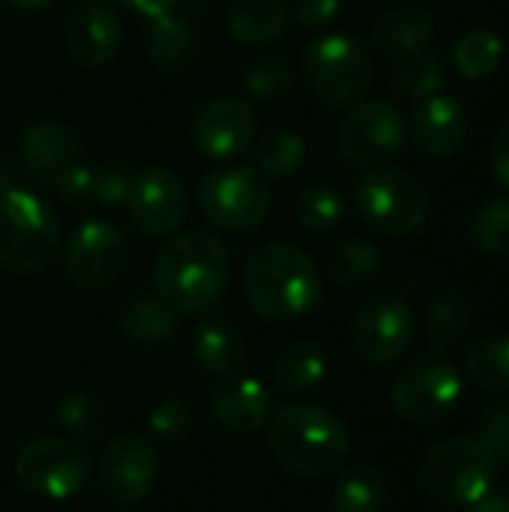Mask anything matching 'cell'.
<instances>
[{
	"mask_svg": "<svg viewBox=\"0 0 509 512\" xmlns=\"http://www.w3.org/2000/svg\"><path fill=\"white\" fill-rule=\"evenodd\" d=\"M234 258L210 231L174 234L153 261V288L177 315H204L228 291Z\"/></svg>",
	"mask_w": 509,
	"mask_h": 512,
	"instance_id": "6da1fadb",
	"label": "cell"
},
{
	"mask_svg": "<svg viewBox=\"0 0 509 512\" xmlns=\"http://www.w3.org/2000/svg\"><path fill=\"white\" fill-rule=\"evenodd\" d=\"M243 291L258 318L285 324L318 306L321 273L303 249L291 243H264L246 258Z\"/></svg>",
	"mask_w": 509,
	"mask_h": 512,
	"instance_id": "7a4b0ae2",
	"label": "cell"
},
{
	"mask_svg": "<svg viewBox=\"0 0 509 512\" xmlns=\"http://www.w3.org/2000/svg\"><path fill=\"white\" fill-rule=\"evenodd\" d=\"M348 450V429L318 405L294 402L270 420V453L288 474L327 477L345 465Z\"/></svg>",
	"mask_w": 509,
	"mask_h": 512,
	"instance_id": "3957f363",
	"label": "cell"
},
{
	"mask_svg": "<svg viewBox=\"0 0 509 512\" xmlns=\"http://www.w3.org/2000/svg\"><path fill=\"white\" fill-rule=\"evenodd\" d=\"M60 252V225L51 204L21 186L0 189V270L42 273Z\"/></svg>",
	"mask_w": 509,
	"mask_h": 512,
	"instance_id": "277c9868",
	"label": "cell"
},
{
	"mask_svg": "<svg viewBox=\"0 0 509 512\" xmlns=\"http://www.w3.org/2000/svg\"><path fill=\"white\" fill-rule=\"evenodd\" d=\"M195 201L207 225L228 234H246L261 228L270 216L273 186L255 165L228 162L201 177Z\"/></svg>",
	"mask_w": 509,
	"mask_h": 512,
	"instance_id": "5b68a950",
	"label": "cell"
},
{
	"mask_svg": "<svg viewBox=\"0 0 509 512\" xmlns=\"http://www.w3.org/2000/svg\"><path fill=\"white\" fill-rule=\"evenodd\" d=\"M357 216L378 234L405 237L429 222L432 198L420 177L405 168L378 165L363 174L354 192Z\"/></svg>",
	"mask_w": 509,
	"mask_h": 512,
	"instance_id": "8992f818",
	"label": "cell"
},
{
	"mask_svg": "<svg viewBox=\"0 0 509 512\" xmlns=\"http://www.w3.org/2000/svg\"><path fill=\"white\" fill-rule=\"evenodd\" d=\"M303 78L321 102L333 108H354L372 90L375 63L360 39L348 33H327L306 45Z\"/></svg>",
	"mask_w": 509,
	"mask_h": 512,
	"instance_id": "52a82bcc",
	"label": "cell"
},
{
	"mask_svg": "<svg viewBox=\"0 0 509 512\" xmlns=\"http://www.w3.org/2000/svg\"><path fill=\"white\" fill-rule=\"evenodd\" d=\"M498 462L477 438H447L429 450L420 468L423 492L444 507H471L495 489Z\"/></svg>",
	"mask_w": 509,
	"mask_h": 512,
	"instance_id": "ba28073f",
	"label": "cell"
},
{
	"mask_svg": "<svg viewBox=\"0 0 509 512\" xmlns=\"http://www.w3.org/2000/svg\"><path fill=\"white\" fill-rule=\"evenodd\" d=\"M462 375L444 357H417L411 360L390 387V402L396 414L414 426H435L447 420L462 402Z\"/></svg>",
	"mask_w": 509,
	"mask_h": 512,
	"instance_id": "9c48e42d",
	"label": "cell"
},
{
	"mask_svg": "<svg viewBox=\"0 0 509 512\" xmlns=\"http://www.w3.org/2000/svg\"><path fill=\"white\" fill-rule=\"evenodd\" d=\"M90 456L63 438H36L15 456V480L24 492L45 501H69L90 483Z\"/></svg>",
	"mask_w": 509,
	"mask_h": 512,
	"instance_id": "30bf717a",
	"label": "cell"
},
{
	"mask_svg": "<svg viewBox=\"0 0 509 512\" xmlns=\"http://www.w3.org/2000/svg\"><path fill=\"white\" fill-rule=\"evenodd\" d=\"M408 138V123L390 99L357 102L339 126L336 147L339 156L354 168L387 165Z\"/></svg>",
	"mask_w": 509,
	"mask_h": 512,
	"instance_id": "8fae6325",
	"label": "cell"
},
{
	"mask_svg": "<svg viewBox=\"0 0 509 512\" xmlns=\"http://www.w3.org/2000/svg\"><path fill=\"white\" fill-rule=\"evenodd\" d=\"M129 246L117 225L105 219H87L75 228L63 252L66 279L81 291H105L126 270Z\"/></svg>",
	"mask_w": 509,
	"mask_h": 512,
	"instance_id": "7c38bea8",
	"label": "cell"
},
{
	"mask_svg": "<svg viewBox=\"0 0 509 512\" xmlns=\"http://www.w3.org/2000/svg\"><path fill=\"white\" fill-rule=\"evenodd\" d=\"M414 342V315L399 297L366 300L351 324L354 354L369 366H393Z\"/></svg>",
	"mask_w": 509,
	"mask_h": 512,
	"instance_id": "4fadbf2b",
	"label": "cell"
},
{
	"mask_svg": "<svg viewBox=\"0 0 509 512\" xmlns=\"http://www.w3.org/2000/svg\"><path fill=\"white\" fill-rule=\"evenodd\" d=\"M126 210H129L132 225L144 237L165 240L183 228L189 216V192L174 171L156 165V168L135 174Z\"/></svg>",
	"mask_w": 509,
	"mask_h": 512,
	"instance_id": "5bb4252c",
	"label": "cell"
},
{
	"mask_svg": "<svg viewBox=\"0 0 509 512\" xmlns=\"http://www.w3.org/2000/svg\"><path fill=\"white\" fill-rule=\"evenodd\" d=\"M159 477V453L144 435H120L105 444L99 459V486L120 507L141 504Z\"/></svg>",
	"mask_w": 509,
	"mask_h": 512,
	"instance_id": "9a60e30c",
	"label": "cell"
},
{
	"mask_svg": "<svg viewBox=\"0 0 509 512\" xmlns=\"http://www.w3.org/2000/svg\"><path fill=\"white\" fill-rule=\"evenodd\" d=\"M258 138V114L240 96H219L207 102L195 123L192 141L207 159H234Z\"/></svg>",
	"mask_w": 509,
	"mask_h": 512,
	"instance_id": "2e32d148",
	"label": "cell"
},
{
	"mask_svg": "<svg viewBox=\"0 0 509 512\" xmlns=\"http://www.w3.org/2000/svg\"><path fill=\"white\" fill-rule=\"evenodd\" d=\"M81 159V138L60 120H36L21 135V165L45 192H51L54 183Z\"/></svg>",
	"mask_w": 509,
	"mask_h": 512,
	"instance_id": "e0dca14e",
	"label": "cell"
},
{
	"mask_svg": "<svg viewBox=\"0 0 509 512\" xmlns=\"http://www.w3.org/2000/svg\"><path fill=\"white\" fill-rule=\"evenodd\" d=\"M468 132H471V123H468L465 108L444 90L426 99H417L411 120H408V135L414 147L435 159L459 153L468 141Z\"/></svg>",
	"mask_w": 509,
	"mask_h": 512,
	"instance_id": "ac0fdd59",
	"label": "cell"
},
{
	"mask_svg": "<svg viewBox=\"0 0 509 512\" xmlns=\"http://www.w3.org/2000/svg\"><path fill=\"white\" fill-rule=\"evenodd\" d=\"M123 27L117 12L102 0H84L66 24V48L81 66H105L117 57Z\"/></svg>",
	"mask_w": 509,
	"mask_h": 512,
	"instance_id": "d6986e66",
	"label": "cell"
},
{
	"mask_svg": "<svg viewBox=\"0 0 509 512\" xmlns=\"http://www.w3.org/2000/svg\"><path fill=\"white\" fill-rule=\"evenodd\" d=\"M270 393L267 387L252 375H228L219 378V384L210 393V411L219 426L237 435H252L267 426L270 420Z\"/></svg>",
	"mask_w": 509,
	"mask_h": 512,
	"instance_id": "ffe728a7",
	"label": "cell"
},
{
	"mask_svg": "<svg viewBox=\"0 0 509 512\" xmlns=\"http://www.w3.org/2000/svg\"><path fill=\"white\" fill-rule=\"evenodd\" d=\"M435 39V18L420 6H396L375 18L372 42L384 57H411L426 51Z\"/></svg>",
	"mask_w": 509,
	"mask_h": 512,
	"instance_id": "44dd1931",
	"label": "cell"
},
{
	"mask_svg": "<svg viewBox=\"0 0 509 512\" xmlns=\"http://www.w3.org/2000/svg\"><path fill=\"white\" fill-rule=\"evenodd\" d=\"M195 363L216 378L234 375L246 360V342L228 318H207L192 339Z\"/></svg>",
	"mask_w": 509,
	"mask_h": 512,
	"instance_id": "7402d4cb",
	"label": "cell"
},
{
	"mask_svg": "<svg viewBox=\"0 0 509 512\" xmlns=\"http://www.w3.org/2000/svg\"><path fill=\"white\" fill-rule=\"evenodd\" d=\"M288 30V9L282 0H234L228 9V33L249 48L273 45Z\"/></svg>",
	"mask_w": 509,
	"mask_h": 512,
	"instance_id": "603a6c76",
	"label": "cell"
},
{
	"mask_svg": "<svg viewBox=\"0 0 509 512\" xmlns=\"http://www.w3.org/2000/svg\"><path fill=\"white\" fill-rule=\"evenodd\" d=\"M120 333L138 348H159L177 336V312L159 297H138L120 315Z\"/></svg>",
	"mask_w": 509,
	"mask_h": 512,
	"instance_id": "cb8c5ba5",
	"label": "cell"
},
{
	"mask_svg": "<svg viewBox=\"0 0 509 512\" xmlns=\"http://www.w3.org/2000/svg\"><path fill=\"white\" fill-rule=\"evenodd\" d=\"M327 375V354L318 342H294L288 345L273 369V378L279 384L282 393L288 396H303L309 390H315Z\"/></svg>",
	"mask_w": 509,
	"mask_h": 512,
	"instance_id": "d4e9b609",
	"label": "cell"
},
{
	"mask_svg": "<svg viewBox=\"0 0 509 512\" xmlns=\"http://www.w3.org/2000/svg\"><path fill=\"white\" fill-rule=\"evenodd\" d=\"M255 168L264 177H294L306 162V138L294 129H267L252 141Z\"/></svg>",
	"mask_w": 509,
	"mask_h": 512,
	"instance_id": "484cf974",
	"label": "cell"
},
{
	"mask_svg": "<svg viewBox=\"0 0 509 512\" xmlns=\"http://www.w3.org/2000/svg\"><path fill=\"white\" fill-rule=\"evenodd\" d=\"M381 267H384L381 249L363 237H351V240L339 243L327 258V276L345 288H360V285L375 282Z\"/></svg>",
	"mask_w": 509,
	"mask_h": 512,
	"instance_id": "4316f807",
	"label": "cell"
},
{
	"mask_svg": "<svg viewBox=\"0 0 509 512\" xmlns=\"http://www.w3.org/2000/svg\"><path fill=\"white\" fill-rule=\"evenodd\" d=\"M474 330V306L468 297L447 291L426 309V339L435 351L459 345Z\"/></svg>",
	"mask_w": 509,
	"mask_h": 512,
	"instance_id": "83f0119b",
	"label": "cell"
},
{
	"mask_svg": "<svg viewBox=\"0 0 509 512\" xmlns=\"http://www.w3.org/2000/svg\"><path fill=\"white\" fill-rule=\"evenodd\" d=\"M390 498L387 480L378 468L360 465L339 477L333 492V510L336 512H384Z\"/></svg>",
	"mask_w": 509,
	"mask_h": 512,
	"instance_id": "f1b7e54d",
	"label": "cell"
},
{
	"mask_svg": "<svg viewBox=\"0 0 509 512\" xmlns=\"http://www.w3.org/2000/svg\"><path fill=\"white\" fill-rule=\"evenodd\" d=\"M54 417H57V426L66 435H72L75 441H81V444L99 441L105 435V429H108V411H105V405L99 402V396H93L87 390L66 393L57 402Z\"/></svg>",
	"mask_w": 509,
	"mask_h": 512,
	"instance_id": "f546056e",
	"label": "cell"
},
{
	"mask_svg": "<svg viewBox=\"0 0 509 512\" xmlns=\"http://www.w3.org/2000/svg\"><path fill=\"white\" fill-rule=\"evenodd\" d=\"M444 63L435 51H417L411 57H402L390 72V87L402 99H426L444 87Z\"/></svg>",
	"mask_w": 509,
	"mask_h": 512,
	"instance_id": "4dcf8cb0",
	"label": "cell"
},
{
	"mask_svg": "<svg viewBox=\"0 0 509 512\" xmlns=\"http://www.w3.org/2000/svg\"><path fill=\"white\" fill-rule=\"evenodd\" d=\"M192 42H195V33H192L189 21L174 12L153 18V24L147 27V36H144L147 57L159 69H177L189 57Z\"/></svg>",
	"mask_w": 509,
	"mask_h": 512,
	"instance_id": "1f68e13d",
	"label": "cell"
},
{
	"mask_svg": "<svg viewBox=\"0 0 509 512\" xmlns=\"http://www.w3.org/2000/svg\"><path fill=\"white\" fill-rule=\"evenodd\" d=\"M465 375L471 384L489 390V393H507L509 390V336H489L480 339L465 360Z\"/></svg>",
	"mask_w": 509,
	"mask_h": 512,
	"instance_id": "d6a6232c",
	"label": "cell"
},
{
	"mask_svg": "<svg viewBox=\"0 0 509 512\" xmlns=\"http://www.w3.org/2000/svg\"><path fill=\"white\" fill-rule=\"evenodd\" d=\"M345 216V198L336 186L318 183L297 195L294 201V219L306 234H327L333 231Z\"/></svg>",
	"mask_w": 509,
	"mask_h": 512,
	"instance_id": "836d02e7",
	"label": "cell"
},
{
	"mask_svg": "<svg viewBox=\"0 0 509 512\" xmlns=\"http://www.w3.org/2000/svg\"><path fill=\"white\" fill-rule=\"evenodd\" d=\"M504 57V42L492 30H471L459 39L453 60L465 78H489Z\"/></svg>",
	"mask_w": 509,
	"mask_h": 512,
	"instance_id": "e575fe53",
	"label": "cell"
},
{
	"mask_svg": "<svg viewBox=\"0 0 509 512\" xmlns=\"http://www.w3.org/2000/svg\"><path fill=\"white\" fill-rule=\"evenodd\" d=\"M243 84H246L249 96L264 99V102H276L294 90V72L282 57L261 54L243 69Z\"/></svg>",
	"mask_w": 509,
	"mask_h": 512,
	"instance_id": "d590c367",
	"label": "cell"
},
{
	"mask_svg": "<svg viewBox=\"0 0 509 512\" xmlns=\"http://www.w3.org/2000/svg\"><path fill=\"white\" fill-rule=\"evenodd\" d=\"M471 240L477 243L480 252L492 258H507L509 255V201L507 198H492L486 201L474 219H471Z\"/></svg>",
	"mask_w": 509,
	"mask_h": 512,
	"instance_id": "8d00e7d4",
	"label": "cell"
},
{
	"mask_svg": "<svg viewBox=\"0 0 509 512\" xmlns=\"http://www.w3.org/2000/svg\"><path fill=\"white\" fill-rule=\"evenodd\" d=\"M195 414L183 399H165L150 414V435L162 444H177L189 435Z\"/></svg>",
	"mask_w": 509,
	"mask_h": 512,
	"instance_id": "74e56055",
	"label": "cell"
},
{
	"mask_svg": "<svg viewBox=\"0 0 509 512\" xmlns=\"http://www.w3.org/2000/svg\"><path fill=\"white\" fill-rule=\"evenodd\" d=\"M135 174L123 162H105L93 171V204L99 207H120L129 201Z\"/></svg>",
	"mask_w": 509,
	"mask_h": 512,
	"instance_id": "f35d334b",
	"label": "cell"
},
{
	"mask_svg": "<svg viewBox=\"0 0 509 512\" xmlns=\"http://www.w3.org/2000/svg\"><path fill=\"white\" fill-rule=\"evenodd\" d=\"M477 441L498 465H509V402H495L480 414Z\"/></svg>",
	"mask_w": 509,
	"mask_h": 512,
	"instance_id": "ab89813d",
	"label": "cell"
},
{
	"mask_svg": "<svg viewBox=\"0 0 509 512\" xmlns=\"http://www.w3.org/2000/svg\"><path fill=\"white\" fill-rule=\"evenodd\" d=\"M93 171L96 165L90 162H78L72 165L51 189V195H57L60 201L72 204V207H84V204H93Z\"/></svg>",
	"mask_w": 509,
	"mask_h": 512,
	"instance_id": "60d3db41",
	"label": "cell"
},
{
	"mask_svg": "<svg viewBox=\"0 0 509 512\" xmlns=\"http://www.w3.org/2000/svg\"><path fill=\"white\" fill-rule=\"evenodd\" d=\"M339 12H342V0H294L291 6V18L309 30L327 27Z\"/></svg>",
	"mask_w": 509,
	"mask_h": 512,
	"instance_id": "b9f144b4",
	"label": "cell"
},
{
	"mask_svg": "<svg viewBox=\"0 0 509 512\" xmlns=\"http://www.w3.org/2000/svg\"><path fill=\"white\" fill-rule=\"evenodd\" d=\"M489 165H492L495 180H498L504 189H509V123L501 126V132H498V135H495V141H492Z\"/></svg>",
	"mask_w": 509,
	"mask_h": 512,
	"instance_id": "7bdbcfd3",
	"label": "cell"
},
{
	"mask_svg": "<svg viewBox=\"0 0 509 512\" xmlns=\"http://www.w3.org/2000/svg\"><path fill=\"white\" fill-rule=\"evenodd\" d=\"M120 6H126V9H132L135 15H144V18H159V15H168V12H174V6L180 3V0H117Z\"/></svg>",
	"mask_w": 509,
	"mask_h": 512,
	"instance_id": "ee69618b",
	"label": "cell"
},
{
	"mask_svg": "<svg viewBox=\"0 0 509 512\" xmlns=\"http://www.w3.org/2000/svg\"><path fill=\"white\" fill-rule=\"evenodd\" d=\"M468 512H509V489H489Z\"/></svg>",
	"mask_w": 509,
	"mask_h": 512,
	"instance_id": "f6af8a7d",
	"label": "cell"
},
{
	"mask_svg": "<svg viewBox=\"0 0 509 512\" xmlns=\"http://www.w3.org/2000/svg\"><path fill=\"white\" fill-rule=\"evenodd\" d=\"M9 186H15V165L6 156H0V189H9Z\"/></svg>",
	"mask_w": 509,
	"mask_h": 512,
	"instance_id": "bcb514c9",
	"label": "cell"
},
{
	"mask_svg": "<svg viewBox=\"0 0 509 512\" xmlns=\"http://www.w3.org/2000/svg\"><path fill=\"white\" fill-rule=\"evenodd\" d=\"M9 6H15V9H45V6H51L54 0H6Z\"/></svg>",
	"mask_w": 509,
	"mask_h": 512,
	"instance_id": "7dc6e473",
	"label": "cell"
},
{
	"mask_svg": "<svg viewBox=\"0 0 509 512\" xmlns=\"http://www.w3.org/2000/svg\"><path fill=\"white\" fill-rule=\"evenodd\" d=\"M366 3H381V0H366Z\"/></svg>",
	"mask_w": 509,
	"mask_h": 512,
	"instance_id": "c3c4849f",
	"label": "cell"
}]
</instances>
